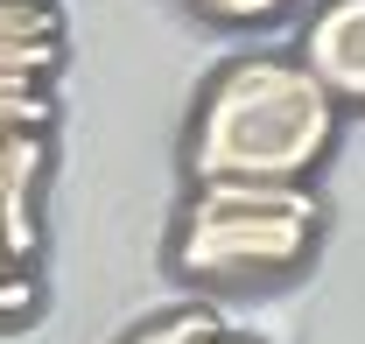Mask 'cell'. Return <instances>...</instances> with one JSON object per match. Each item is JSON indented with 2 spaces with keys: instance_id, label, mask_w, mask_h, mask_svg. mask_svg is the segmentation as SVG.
<instances>
[{
  "instance_id": "obj_9",
  "label": "cell",
  "mask_w": 365,
  "mask_h": 344,
  "mask_svg": "<svg viewBox=\"0 0 365 344\" xmlns=\"http://www.w3.org/2000/svg\"><path fill=\"white\" fill-rule=\"evenodd\" d=\"M36 302H43V288H36V267L7 274V281H0V323H21V316H36Z\"/></svg>"
},
{
  "instance_id": "obj_2",
  "label": "cell",
  "mask_w": 365,
  "mask_h": 344,
  "mask_svg": "<svg viewBox=\"0 0 365 344\" xmlns=\"http://www.w3.org/2000/svg\"><path fill=\"white\" fill-rule=\"evenodd\" d=\"M317 246L309 218H274V211H182L176 267L197 281H267L295 274Z\"/></svg>"
},
{
  "instance_id": "obj_5",
  "label": "cell",
  "mask_w": 365,
  "mask_h": 344,
  "mask_svg": "<svg viewBox=\"0 0 365 344\" xmlns=\"http://www.w3.org/2000/svg\"><path fill=\"white\" fill-rule=\"evenodd\" d=\"M211 338H218V316L211 309H169V316L127 330L120 344H211Z\"/></svg>"
},
{
  "instance_id": "obj_4",
  "label": "cell",
  "mask_w": 365,
  "mask_h": 344,
  "mask_svg": "<svg viewBox=\"0 0 365 344\" xmlns=\"http://www.w3.org/2000/svg\"><path fill=\"white\" fill-rule=\"evenodd\" d=\"M197 211H274V218H309L317 225L323 204L309 183H281V176H197L190 190Z\"/></svg>"
},
{
  "instance_id": "obj_8",
  "label": "cell",
  "mask_w": 365,
  "mask_h": 344,
  "mask_svg": "<svg viewBox=\"0 0 365 344\" xmlns=\"http://www.w3.org/2000/svg\"><path fill=\"white\" fill-rule=\"evenodd\" d=\"M21 36H63V14H56V0H36V7H14V0H0V43H21Z\"/></svg>"
},
{
  "instance_id": "obj_6",
  "label": "cell",
  "mask_w": 365,
  "mask_h": 344,
  "mask_svg": "<svg viewBox=\"0 0 365 344\" xmlns=\"http://www.w3.org/2000/svg\"><path fill=\"white\" fill-rule=\"evenodd\" d=\"M49 120H56V98H49V85L0 91V133H49Z\"/></svg>"
},
{
  "instance_id": "obj_12",
  "label": "cell",
  "mask_w": 365,
  "mask_h": 344,
  "mask_svg": "<svg viewBox=\"0 0 365 344\" xmlns=\"http://www.w3.org/2000/svg\"><path fill=\"white\" fill-rule=\"evenodd\" d=\"M14 7H36V0H14Z\"/></svg>"
},
{
  "instance_id": "obj_10",
  "label": "cell",
  "mask_w": 365,
  "mask_h": 344,
  "mask_svg": "<svg viewBox=\"0 0 365 344\" xmlns=\"http://www.w3.org/2000/svg\"><path fill=\"white\" fill-rule=\"evenodd\" d=\"M204 14H218V21H274L281 7H295V0H197Z\"/></svg>"
},
{
  "instance_id": "obj_11",
  "label": "cell",
  "mask_w": 365,
  "mask_h": 344,
  "mask_svg": "<svg viewBox=\"0 0 365 344\" xmlns=\"http://www.w3.org/2000/svg\"><path fill=\"white\" fill-rule=\"evenodd\" d=\"M211 344H246V338H232V330H218V338H211Z\"/></svg>"
},
{
  "instance_id": "obj_1",
  "label": "cell",
  "mask_w": 365,
  "mask_h": 344,
  "mask_svg": "<svg viewBox=\"0 0 365 344\" xmlns=\"http://www.w3.org/2000/svg\"><path fill=\"white\" fill-rule=\"evenodd\" d=\"M337 133V106L295 56H239L225 64L190 133V176H281L309 183Z\"/></svg>"
},
{
  "instance_id": "obj_7",
  "label": "cell",
  "mask_w": 365,
  "mask_h": 344,
  "mask_svg": "<svg viewBox=\"0 0 365 344\" xmlns=\"http://www.w3.org/2000/svg\"><path fill=\"white\" fill-rule=\"evenodd\" d=\"M63 64V36H21V43H0V71H21V78H56Z\"/></svg>"
},
{
  "instance_id": "obj_3",
  "label": "cell",
  "mask_w": 365,
  "mask_h": 344,
  "mask_svg": "<svg viewBox=\"0 0 365 344\" xmlns=\"http://www.w3.org/2000/svg\"><path fill=\"white\" fill-rule=\"evenodd\" d=\"M309 78L323 85V98L337 106H365V0H323L302 29V56Z\"/></svg>"
}]
</instances>
